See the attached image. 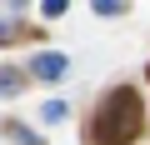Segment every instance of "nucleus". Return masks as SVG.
<instances>
[{"label":"nucleus","mask_w":150,"mask_h":145,"mask_svg":"<svg viewBox=\"0 0 150 145\" xmlns=\"http://www.w3.org/2000/svg\"><path fill=\"white\" fill-rule=\"evenodd\" d=\"M20 90H25V70L0 65V95H20Z\"/></svg>","instance_id":"20e7f679"},{"label":"nucleus","mask_w":150,"mask_h":145,"mask_svg":"<svg viewBox=\"0 0 150 145\" xmlns=\"http://www.w3.org/2000/svg\"><path fill=\"white\" fill-rule=\"evenodd\" d=\"M90 10H95V15H125L130 0H90Z\"/></svg>","instance_id":"39448f33"},{"label":"nucleus","mask_w":150,"mask_h":145,"mask_svg":"<svg viewBox=\"0 0 150 145\" xmlns=\"http://www.w3.org/2000/svg\"><path fill=\"white\" fill-rule=\"evenodd\" d=\"M0 135H5V140H15V145H45V135H35L25 120H0Z\"/></svg>","instance_id":"7ed1b4c3"},{"label":"nucleus","mask_w":150,"mask_h":145,"mask_svg":"<svg viewBox=\"0 0 150 145\" xmlns=\"http://www.w3.org/2000/svg\"><path fill=\"white\" fill-rule=\"evenodd\" d=\"M140 130H145V110H140V95H135L130 85H115V90L95 105V115H90L95 145H135Z\"/></svg>","instance_id":"f257e3e1"},{"label":"nucleus","mask_w":150,"mask_h":145,"mask_svg":"<svg viewBox=\"0 0 150 145\" xmlns=\"http://www.w3.org/2000/svg\"><path fill=\"white\" fill-rule=\"evenodd\" d=\"M65 70H70V60H65L60 50H40V55L30 60V75H40V80H60Z\"/></svg>","instance_id":"f03ea898"},{"label":"nucleus","mask_w":150,"mask_h":145,"mask_svg":"<svg viewBox=\"0 0 150 145\" xmlns=\"http://www.w3.org/2000/svg\"><path fill=\"white\" fill-rule=\"evenodd\" d=\"M65 115H70V110H65V100H45V105H40V120H50V125H55V120H65Z\"/></svg>","instance_id":"423d86ee"},{"label":"nucleus","mask_w":150,"mask_h":145,"mask_svg":"<svg viewBox=\"0 0 150 145\" xmlns=\"http://www.w3.org/2000/svg\"><path fill=\"white\" fill-rule=\"evenodd\" d=\"M65 10H70V0H40V15L45 20H60Z\"/></svg>","instance_id":"0eeeda50"}]
</instances>
